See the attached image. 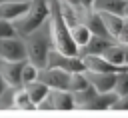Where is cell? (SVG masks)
Listing matches in <instances>:
<instances>
[{
	"label": "cell",
	"instance_id": "cell-17",
	"mask_svg": "<svg viewBox=\"0 0 128 118\" xmlns=\"http://www.w3.org/2000/svg\"><path fill=\"white\" fill-rule=\"evenodd\" d=\"M100 14H102V20H104V24H106L108 34L116 40L118 34H120V30H122L124 16H120V14H112V12H100Z\"/></svg>",
	"mask_w": 128,
	"mask_h": 118
},
{
	"label": "cell",
	"instance_id": "cell-26",
	"mask_svg": "<svg viewBox=\"0 0 128 118\" xmlns=\"http://www.w3.org/2000/svg\"><path fill=\"white\" fill-rule=\"evenodd\" d=\"M126 66H128V44H126Z\"/></svg>",
	"mask_w": 128,
	"mask_h": 118
},
{
	"label": "cell",
	"instance_id": "cell-13",
	"mask_svg": "<svg viewBox=\"0 0 128 118\" xmlns=\"http://www.w3.org/2000/svg\"><path fill=\"white\" fill-rule=\"evenodd\" d=\"M126 8H128L126 0H94L92 4V10L96 12H112L120 16H126Z\"/></svg>",
	"mask_w": 128,
	"mask_h": 118
},
{
	"label": "cell",
	"instance_id": "cell-23",
	"mask_svg": "<svg viewBox=\"0 0 128 118\" xmlns=\"http://www.w3.org/2000/svg\"><path fill=\"white\" fill-rule=\"evenodd\" d=\"M116 40L122 42V44H128V16H124V24H122V30H120Z\"/></svg>",
	"mask_w": 128,
	"mask_h": 118
},
{
	"label": "cell",
	"instance_id": "cell-2",
	"mask_svg": "<svg viewBox=\"0 0 128 118\" xmlns=\"http://www.w3.org/2000/svg\"><path fill=\"white\" fill-rule=\"evenodd\" d=\"M24 42H26V50H28V60L32 64H36L38 68H46L48 66V54L54 48L52 36H50V24H48V28L44 24L38 30L26 34Z\"/></svg>",
	"mask_w": 128,
	"mask_h": 118
},
{
	"label": "cell",
	"instance_id": "cell-28",
	"mask_svg": "<svg viewBox=\"0 0 128 118\" xmlns=\"http://www.w3.org/2000/svg\"><path fill=\"white\" fill-rule=\"evenodd\" d=\"M126 16H128V8H126Z\"/></svg>",
	"mask_w": 128,
	"mask_h": 118
},
{
	"label": "cell",
	"instance_id": "cell-31",
	"mask_svg": "<svg viewBox=\"0 0 128 118\" xmlns=\"http://www.w3.org/2000/svg\"><path fill=\"white\" fill-rule=\"evenodd\" d=\"M0 2H2V0H0Z\"/></svg>",
	"mask_w": 128,
	"mask_h": 118
},
{
	"label": "cell",
	"instance_id": "cell-27",
	"mask_svg": "<svg viewBox=\"0 0 128 118\" xmlns=\"http://www.w3.org/2000/svg\"><path fill=\"white\" fill-rule=\"evenodd\" d=\"M2 2H10V0H2ZM2 2H0V4H2Z\"/></svg>",
	"mask_w": 128,
	"mask_h": 118
},
{
	"label": "cell",
	"instance_id": "cell-21",
	"mask_svg": "<svg viewBox=\"0 0 128 118\" xmlns=\"http://www.w3.org/2000/svg\"><path fill=\"white\" fill-rule=\"evenodd\" d=\"M114 94H116V96H124V94H128V66L116 74Z\"/></svg>",
	"mask_w": 128,
	"mask_h": 118
},
{
	"label": "cell",
	"instance_id": "cell-24",
	"mask_svg": "<svg viewBox=\"0 0 128 118\" xmlns=\"http://www.w3.org/2000/svg\"><path fill=\"white\" fill-rule=\"evenodd\" d=\"M112 108H114V110H128V94L118 96V98H116V102L112 104Z\"/></svg>",
	"mask_w": 128,
	"mask_h": 118
},
{
	"label": "cell",
	"instance_id": "cell-18",
	"mask_svg": "<svg viewBox=\"0 0 128 118\" xmlns=\"http://www.w3.org/2000/svg\"><path fill=\"white\" fill-rule=\"evenodd\" d=\"M70 32H72V40L76 42L78 50H82V48L88 44V40L92 38V32H90V28H88L84 22H80V24L72 26V28H70Z\"/></svg>",
	"mask_w": 128,
	"mask_h": 118
},
{
	"label": "cell",
	"instance_id": "cell-9",
	"mask_svg": "<svg viewBox=\"0 0 128 118\" xmlns=\"http://www.w3.org/2000/svg\"><path fill=\"white\" fill-rule=\"evenodd\" d=\"M116 74L118 72H92V70H86V78L96 88V92H114Z\"/></svg>",
	"mask_w": 128,
	"mask_h": 118
},
{
	"label": "cell",
	"instance_id": "cell-30",
	"mask_svg": "<svg viewBox=\"0 0 128 118\" xmlns=\"http://www.w3.org/2000/svg\"><path fill=\"white\" fill-rule=\"evenodd\" d=\"M126 2H128V0H126Z\"/></svg>",
	"mask_w": 128,
	"mask_h": 118
},
{
	"label": "cell",
	"instance_id": "cell-11",
	"mask_svg": "<svg viewBox=\"0 0 128 118\" xmlns=\"http://www.w3.org/2000/svg\"><path fill=\"white\" fill-rule=\"evenodd\" d=\"M28 8H30V0H10V2H2V4H0V16H2V20L14 22V20H18Z\"/></svg>",
	"mask_w": 128,
	"mask_h": 118
},
{
	"label": "cell",
	"instance_id": "cell-20",
	"mask_svg": "<svg viewBox=\"0 0 128 118\" xmlns=\"http://www.w3.org/2000/svg\"><path fill=\"white\" fill-rule=\"evenodd\" d=\"M90 86H92V84H90V80L86 78V70H84V72H72V76H70V92L78 94V92L88 90Z\"/></svg>",
	"mask_w": 128,
	"mask_h": 118
},
{
	"label": "cell",
	"instance_id": "cell-16",
	"mask_svg": "<svg viewBox=\"0 0 128 118\" xmlns=\"http://www.w3.org/2000/svg\"><path fill=\"white\" fill-rule=\"evenodd\" d=\"M24 88H26V92H28V96H30V100H32L34 106H38V104L50 94V88H48L42 80H34V82H30V84H24Z\"/></svg>",
	"mask_w": 128,
	"mask_h": 118
},
{
	"label": "cell",
	"instance_id": "cell-14",
	"mask_svg": "<svg viewBox=\"0 0 128 118\" xmlns=\"http://www.w3.org/2000/svg\"><path fill=\"white\" fill-rule=\"evenodd\" d=\"M108 62H112L114 66H126V44H122V42H112L108 48H106V52L102 54Z\"/></svg>",
	"mask_w": 128,
	"mask_h": 118
},
{
	"label": "cell",
	"instance_id": "cell-10",
	"mask_svg": "<svg viewBox=\"0 0 128 118\" xmlns=\"http://www.w3.org/2000/svg\"><path fill=\"white\" fill-rule=\"evenodd\" d=\"M82 58H84L86 70H92V72H120L126 68V66H114L102 54H82Z\"/></svg>",
	"mask_w": 128,
	"mask_h": 118
},
{
	"label": "cell",
	"instance_id": "cell-7",
	"mask_svg": "<svg viewBox=\"0 0 128 118\" xmlns=\"http://www.w3.org/2000/svg\"><path fill=\"white\" fill-rule=\"evenodd\" d=\"M70 76H72V72L54 68V66H46V68H40L38 80H42L50 90H70Z\"/></svg>",
	"mask_w": 128,
	"mask_h": 118
},
{
	"label": "cell",
	"instance_id": "cell-1",
	"mask_svg": "<svg viewBox=\"0 0 128 118\" xmlns=\"http://www.w3.org/2000/svg\"><path fill=\"white\" fill-rule=\"evenodd\" d=\"M50 36H52V46L64 54H78V46L76 42L72 40V32H70V26L68 22L64 20V14H62V8H60V0H50Z\"/></svg>",
	"mask_w": 128,
	"mask_h": 118
},
{
	"label": "cell",
	"instance_id": "cell-19",
	"mask_svg": "<svg viewBox=\"0 0 128 118\" xmlns=\"http://www.w3.org/2000/svg\"><path fill=\"white\" fill-rule=\"evenodd\" d=\"M10 104H12L14 108H18V110H32V108H36V106L32 104V100H30V96H28V92H26L24 86L14 90V96H12V102H10Z\"/></svg>",
	"mask_w": 128,
	"mask_h": 118
},
{
	"label": "cell",
	"instance_id": "cell-12",
	"mask_svg": "<svg viewBox=\"0 0 128 118\" xmlns=\"http://www.w3.org/2000/svg\"><path fill=\"white\" fill-rule=\"evenodd\" d=\"M112 42H116V40L110 38V36H98V34H92V38L88 40V44H86L78 54H104L106 48H108Z\"/></svg>",
	"mask_w": 128,
	"mask_h": 118
},
{
	"label": "cell",
	"instance_id": "cell-8",
	"mask_svg": "<svg viewBox=\"0 0 128 118\" xmlns=\"http://www.w3.org/2000/svg\"><path fill=\"white\" fill-rule=\"evenodd\" d=\"M26 62V60H24ZM24 62H16V60H2L0 58V78L2 82L16 90V88H22L24 82H22V68H24Z\"/></svg>",
	"mask_w": 128,
	"mask_h": 118
},
{
	"label": "cell",
	"instance_id": "cell-5",
	"mask_svg": "<svg viewBox=\"0 0 128 118\" xmlns=\"http://www.w3.org/2000/svg\"><path fill=\"white\" fill-rule=\"evenodd\" d=\"M48 66L62 68L66 72H84L86 70L82 54H64L56 48H52L50 54H48Z\"/></svg>",
	"mask_w": 128,
	"mask_h": 118
},
{
	"label": "cell",
	"instance_id": "cell-15",
	"mask_svg": "<svg viewBox=\"0 0 128 118\" xmlns=\"http://www.w3.org/2000/svg\"><path fill=\"white\" fill-rule=\"evenodd\" d=\"M116 94L114 92H96L94 96H92V100L84 106V108H88V110H110L112 108V104L116 102Z\"/></svg>",
	"mask_w": 128,
	"mask_h": 118
},
{
	"label": "cell",
	"instance_id": "cell-6",
	"mask_svg": "<svg viewBox=\"0 0 128 118\" xmlns=\"http://www.w3.org/2000/svg\"><path fill=\"white\" fill-rule=\"evenodd\" d=\"M42 110H72L76 108L74 92L70 90H50V94L36 106Z\"/></svg>",
	"mask_w": 128,
	"mask_h": 118
},
{
	"label": "cell",
	"instance_id": "cell-3",
	"mask_svg": "<svg viewBox=\"0 0 128 118\" xmlns=\"http://www.w3.org/2000/svg\"><path fill=\"white\" fill-rule=\"evenodd\" d=\"M50 12H52L50 0H30V8L12 24L20 36H26V34L38 30L40 26H44L50 20Z\"/></svg>",
	"mask_w": 128,
	"mask_h": 118
},
{
	"label": "cell",
	"instance_id": "cell-22",
	"mask_svg": "<svg viewBox=\"0 0 128 118\" xmlns=\"http://www.w3.org/2000/svg\"><path fill=\"white\" fill-rule=\"evenodd\" d=\"M38 76H40V68L36 64H32L30 60H26L24 62V68H22V82L24 84H30V82L38 80Z\"/></svg>",
	"mask_w": 128,
	"mask_h": 118
},
{
	"label": "cell",
	"instance_id": "cell-4",
	"mask_svg": "<svg viewBox=\"0 0 128 118\" xmlns=\"http://www.w3.org/2000/svg\"><path fill=\"white\" fill-rule=\"evenodd\" d=\"M0 58L2 60H16V62L28 60V50H26L24 36H20V34L2 36L0 38Z\"/></svg>",
	"mask_w": 128,
	"mask_h": 118
},
{
	"label": "cell",
	"instance_id": "cell-25",
	"mask_svg": "<svg viewBox=\"0 0 128 118\" xmlns=\"http://www.w3.org/2000/svg\"><path fill=\"white\" fill-rule=\"evenodd\" d=\"M92 4H94V0H80V6L84 10H92Z\"/></svg>",
	"mask_w": 128,
	"mask_h": 118
},
{
	"label": "cell",
	"instance_id": "cell-29",
	"mask_svg": "<svg viewBox=\"0 0 128 118\" xmlns=\"http://www.w3.org/2000/svg\"><path fill=\"white\" fill-rule=\"evenodd\" d=\"M0 20H2V16H0Z\"/></svg>",
	"mask_w": 128,
	"mask_h": 118
}]
</instances>
